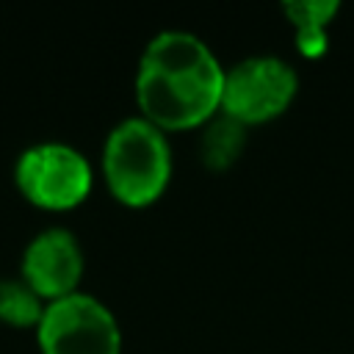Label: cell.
I'll return each instance as SVG.
<instances>
[{
  "mask_svg": "<svg viewBox=\"0 0 354 354\" xmlns=\"http://www.w3.org/2000/svg\"><path fill=\"white\" fill-rule=\"evenodd\" d=\"M224 69L188 30L158 33L138 64L136 97L149 122L163 127L205 124L221 108Z\"/></svg>",
  "mask_w": 354,
  "mask_h": 354,
  "instance_id": "1",
  "label": "cell"
},
{
  "mask_svg": "<svg viewBox=\"0 0 354 354\" xmlns=\"http://www.w3.org/2000/svg\"><path fill=\"white\" fill-rule=\"evenodd\" d=\"M102 169L111 191L124 205L155 202L171 174V149L163 130L147 116L122 119L105 138Z\"/></svg>",
  "mask_w": 354,
  "mask_h": 354,
  "instance_id": "2",
  "label": "cell"
},
{
  "mask_svg": "<svg viewBox=\"0 0 354 354\" xmlns=\"http://www.w3.org/2000/svg\"><path fill=\"white\" fill-rule=\"evenodd\" d=\"M39 343L44 354H119L122 335L100 299L75 290L44 307Z\"/></svg>",
  "mask_w": 354,
  "mask_h": 354,
  "instance_id": "3",
  "label": "cell"
},
{
  "mask_svg": "<svg viewBox=\"0 0 354 354\" xmlns=\"http://www.w3.org/2000/svg\"><path fill=\"white\" fill-rule=\"evenodd\" d=\"M41 296L25 279H0V318L17 326L41 321Z\"/></svg>",
  "mask_w": 354,
  "mask_h": 354,
  "instance_id": "9",
  "label": "cell"
},
{
  "mask_svg": "<svg viewBox=\"0 0 354 354\" xmlns=\"http://www.w3.org/2000/svg\"><path fill=\"white\" fill-rule=\"evenodd\" d=\"M285 14L299 30V44L304 53H318L324 47V25L335 17L337 3H285Z\"/></svg>",
  "mask_w": 354,
  "mask_h": 354,
  "instance_id": "8",
  "label": "cell"
},
{
  "mask_svg": "<svg viewBox=\"0 0 354 354\" xmlns=\"http://www.w3.org/2000/svg\"><path fill=\"white\" fill-rule=\"evenodd\" d=\"M17 183L41 207H72L91 188L88 160L69 144L47 141L25 149L17 160Z\"/></svg>",
  "mask_w": 354,
  "mask_h": 354,
  "instance_id": "5",
  "label": "cell"
},
{
  "mask_svg": "<svg viewBox=\"0 0 354 354\" xmlns=\"http://www.w3.org/2000/svg\"><path fill=\"white\" fill-rule=\"evenodd\" d=\"M296 69L277 55H249L224 69L221 111L243 124L279 116L296 97Z\"/></svg>",
  "mask_w": 354,
  "mask_h": 354,
  "instance_id": "4",
  "label": "cell"
},
{
  "mask_svg": "<svg viewBox=\"0 0 354 354\" xmlns=\"http://www.w3.org/2000/svg\"><path fill=\"white\" fill-rule=\"evenodd\" d=\"M243 147H246V124L218 108L205 122V130L199 136V155L205 166L227 169L241 158Z\"/></svg>",
  "mask_w": 354,
  "mask_h": 354,
  "instance_id": "7",
  "label": "cell"
},
{
  "mask_svg": "<svg viewBox=\"0 0 354 354\" xmlns=\"http://www.w3.org/2000/svg\"><path fill=\"white\" fill-rule=\"evenodd\" d=\"M83 274V252L77 238L64 227H50L39 232L22 254V279L50 299L75 293Z\"/></svg>",
  "mask_w": 354,
  "mask_h": 354,
  "instance_id": "6",
  "label": "cell"
}]
</instances>
